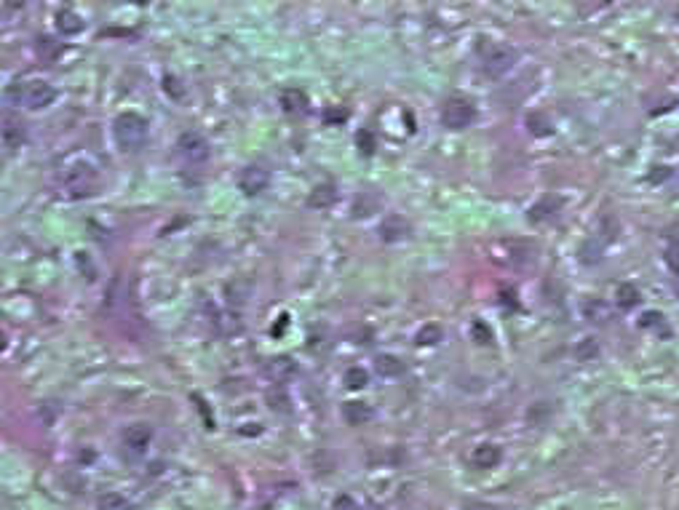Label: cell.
<instances>
[{
	"label": "cell",
	"mask_w": 679,
	"mask_h": 510,
	"mask_svg": "<svg viewBox=\"0 0 679 510\" xmlns=\"http://www.w3.org/2000/svg\"><path fill=\"white\" fill-rule=\"evenodd\" d=\"M113 136H115V145L123 152H134L145 145L148 139V120L136 112H123L113 123Z\"/></svg>",
	"instance_id": "1"
},
{
	"label": "cell",
	"mask_w": 679,
	"mask_h": 510,
	"mask_svg": "<svg viewBox=\"0 0 679 510\" xmlns=\"http://www.w3.org/2000/svg\"><path fill=\"white\" fill-rule=\"evenodd\" d=\"M8 96L16 99L19 105H24L27 110H43L57 99V91L51 89L45 80H24L8 91Z\"/></svg>",
	"instance_id": "2"
},
{
	"label": "cell",
	"mask_w": 679,
	"mask_h": 510,
	"mask_svg": "<svg viewBox=\"0 0 679 510\" xmlns=\"http://www.w3.org/2000/svg\"><path fill=\"white\" fill-rule=\"evenodd\" d=\"M476 120V105L466 96H450L441 107V123L452 131H463Z\"/></svg>",
	"instance_id": "3"
},
{
	"label": "cell",
	"mask_w": 679,
	"mask_h": 510,
	"mask_svg": "<svg viewBox=\"0 0 679 510\" xmlns=\"http://www.w3.org/2000/svg\"><path fill=\"white\" fill-rule=\"evenodd\" d=\"M177 155L182 158V163H203L209 158V142L201 134H196V131H187V134H182L177 139Z\"/></svg>",
	"instance_id": "4"
},
{
	"label": "cell",
	"mask_w": 679,
	"mask_h": 510,
	"mask_svg": "<svg viewBox=\"0 0 679 510\" xmlns=\"http://www.w3.org/2000/svg\"><path fill=\"white\" fill-rule=\"evenodd\" d=\"M516 61V51L506 48V45H492L482 59V73L487 78H503Z\"/></svg>",
	"instance_id": "5"
},
{
	"label": "cell",
	"mask_w": 679,
	"mask_h": 510,
	"mask_svg": "<svg viewBox=\"0 0 679 510\" xmlns=\"http://www.w3.org/2000/svg\"><path fill=\"white\" fill-rule=\"evenodd\" d=\"M94 171H91V166L80 163V166H73V168H67V174H64V180H62V184H64V190H67V196L70 198H80V196H89L91 187H94Z\"/></svg>",
	"instance_id": "6"
},
{
	"label": "cell",
	"mask_w": 679,
	"mask_h": 510,
	"mask_svg": "<svg viewBox=\"0 0 679 510\" xmlns=\"http://www.w3.org/2000/svg\"><path fill=\"white\" fill-rule=\"evenodd\" d=\"M150 438H152L150 425H145V422H134V425H129V428L123 430V435H121L123 451H126L129 457H139V454H145L148 444H150Z\"/></svg>",
	"instance_id": "7"
},
{
	"label": "cell",
	"mask_w": 679,
	"mask_h": 510,
	"mask_svg": "<svg viewBox=\"0 0 679 510\" xmlns=\"http://www.w3.org/2000/svg\"><path fill=\"white\" fill-rule=\"evenodd\" d=\"M271 174L262 168V166H246L241 174H238V187H241L246 196H257L268 187Z\"/></svg>",
	"instance_id": "8"
},
{
	"label": "cell",
	"mask_w": 679,
	"mask_h": 510,
	"mask_svg": "<svg viewBox=\"0 0 679 510\" xmlns=\"http://www.w3.org/2000/svg\"><path fill=\"white\" fill-rule=\"evenodd\" d=\"M278 102L284 107V112L297 115V118L308 115V110H310V99H308V94L302 89H284L281 96H278Z\"/></svg>",
	"instance_id": "9"
},
{
	"label": "cell",
	"mask_w": 679,
	"mask_h": 510,
	"mask_svg": "<svg viewBox=\"0 0 679 510\" xmlns=\"http://www.w3.org/2000/svg\"><path fill=\"white\" fill-rule=\"evenodd\" d=\"M297 374V363L289 358V356H276L265 363V377L273 379V382H287L292 377Z\"/></svg>",
	"instance_id": "10"
},
{
	"label": "cell",
	"mask_w": 679,
	"mask_h": 510,
	"mask_svg": "<svg viewBox=\"0 0 679 510\" xmlns=\"http://www.w3.org/2000/svg\"><path fill=\"white\" fill-rule=\"evenodd\" d=\"M498 462H500V446H495V444H482V446H476V449L471 451V465L473 467L487 470V467H495Z\"/></svg>",
	"instance_id": "11"
},
{
	"label": "cell",
	"mask_w": 679,
	"mask_h": 510,
	"mask_svg": "<svg viewBox=\"0 0 679 510\" xmlns=\"http://www.w3.org/2000/svg\"><path fill=\"white\" fill-rule=\"evenodd\" d=\"M343 417H345L348 425H366L375 417V411H372V406L364 404V401H348L343 406Z\"/></svg>",
	"instance_id": "12"
},
{
	"label": "cell",
	"mask_w": 679,
	"mask_h": 510,
	"mask_svg": "<svg viewBox=\"0 0 679 510\" xmlns=\"http://www.w3.org/2000/svg\"><path fill=\"white\" fill-rule=\"evenodd\" d=\"M334 201H337V187L332 182H324V184H316L313 193L308 196V206L310 209H327V206H332Z\"/></svg>",
	"instance_id": "13"
},
{
	"label": "cell",
	"mask_w": 679,
	"mask_h": 510,
	"mask_svg": "<svg viewBox=\"0 0 679 510\" xmlns=\"http://www.w3.org/2000/svg\"><path fill=\"white\" fill-rule=\"evenodd\" d=\"M380 235H383V240H388V243L407 238L409 222L407 219H401V217H388V219L383 222V227H380Z\"/></svg>",
	"instance_id": "14"
},
{
	"label": "cell",
	"mask_w": 679,
	"mask_h": 510,
	"mask_svg": "<svg viewBox=\"0 0 679 510\" xmlns=\"http://www.w3.org/2000/svg\"><path fill=\"white\" fill-rule=\"evenodd\" d=\"M22 142H24V126H22V120H14V118L3 120V145L8 150H16V147H22Z\"/></svg>",
	"instance_id": "15"
},
{
	"label": "cell",
	"mask_w": 679,
	"mask_h": 510,
	"mask_svg": "<svg viewBox=\"0 0 679 510\" xmlns=\"http://www.w3.org/2000/svg\"><path fill=\"white\" fill-rule=\"evenodd\" d=\"M380 206H383V198L375 190H364L362 196L356 198V203H353V214L356 217H372L375 211H380Z\"/></svg>",
	"instance_id": "16"
},
{
	"label": "cell",
	"mask_w": 679,
	"mask_h": 510,
	"mask_svg": "<svg viewBox=\"0 0 679 510\" xmlns=\"http://www.w3.org/2000/svg\"><path fill=\"white\" fill-rule=\"evenodd\" d=\"M375 369H378L380 377H401L404 372H407V366H404V360L396 358V356H378L375 358Z\"/></svg>",
	"instance_id": "17"
},
{
	"label": "cell",
	"mask_w": 679,
	"mask_h": 510,
	"mask_svg": "<svg viewBox=\"0 0 679 510\" xmlns=\"http://www.w3.org/2000/svg\"><path fill=\"white\" fill-rule=\"evenodd\" d=\"M57 27H59V32H64V35H76V32L83 30V19H80V14H76L73 8H62L59 14H57Z\"/></svg>",
	"instance_id": "18"
},
{
	"label": "cell",
	"mask_w": 679,
	"mask_h": 510,
	"mask_svg": "<svg viewBox=\"0 0 679 510\" xmlns=\"http://www.w3.org/2000/svg\"><path fill=\"white\" fill-rule=\"evenodd\" d=\"M557 206H559V198H543L541 203H535V206L529 209V219H532V222L548 219V217L557 214Z\"/></svg>",
	"instance_id": "19"
},
{
	"label": "cell",
	"mask_w": 679,
	"mask_h": 510,
	"mask_svg": "<svg viewBox=\"0 0 679 510\" xmlns=\"http://www.w3.org/2000/svg\"><path fill=\"white\" fill-rule=\"evenodd\" d=\"M527 129H529V134H535V136H548L551 131H554L551 120L545 118L543 112H529V115H527Z\"/></svg>",
	"instance_id": "20"
},
{
	"label": "cell",
	"mask_w": 679,
	"mask_h": 510,
	"mask_svg": "<svg viewBox=\"0 0 679 510\" xmlns=\"http://www.w3.org/2000/svg\"><path fill=\"white\" fill-rule=\"evenodd\" d=\"M615 302H618V307H623V310H631L636 302H639V291H636V286L620 284L618 291H615Z\"/></svg>",
	"instance_id": "21"
},
{
	"label": "cell",
	"mask_w": 679,
	"mask_h": 510,
	"mask_svg": "<svg viewBox=\"0 0 679 510\" xmlns=\"http://www.w3.org/2000/svg\"><path fill=\"white\" fill-rule=\"evenodd\" d=\"M343 382H345V388H350V391H362V388H366V382H369V374H366V369H362V366H350L345 372V377H343Z\"/></svg>",
	"instance_id": "22"
},
{
	"label": "cell",
	"mask_w": 679,
	"mask_h": 510,
	"mask_svg": "<svg viewBox=\"0 0 679 510\" xmlns=\"http://www.w3.org/2000/svg\"><path fill=\"white\" fill-rule=\"evenodd\" d=\"M438 340H444V331L436 323H425L423 329L415 334V342L417 345H436Z\"/></svg>",
	"instance_id": "23"
},
{
	"label": "cell",
	"mask_w": 679,
	"mask_h": 510,
	"mask_svg": "<svg viewBox=\"0 0 679 510\" xmlns=\"http://www.w3.org/2000/svg\"><path fill=\"white\" fill-rule=\"evenodd\" d=\"M99 510H131V502L123 495H102L99 497Z\"/></svg>",
	"instance_id": "24"
},
{
	"label": "cell",
	"mask_w": 679,
	"mask_h": 510,
	"mask_svg": "<svg viewBox=\"0 0 679 510\" xmlns=\"http://www.w3.org/2000/svg\"><path fill=\"white\" fill-rule=\"evenodd\" d=\"M583 315L589 318V321H607V315H610V310H607V305L599 300L594 302H583Z\"/></svg>",
	"instance_id": "25"
},
{
	"label": "cell",
	"mask_w": 679,
	"mask_h": 510,
	"mask_svg": "<svg viewBox=\"0 0 679 510\" xmlns=\"http://www.w3.org/2000/svg\"><path fill=\"white\" fill-rule=\"evenodd\" d=\"M356 145H359V150H362L364 155H372L375 147H378V139H375V134H372L369 129H362V131L356 134Z\"/></svg>",
	"instance_id": "26"
},
{
	"label": "cell",
	"mask_w": 679,
	"mask_h": 510,
	"mask_svg": "<svg viewBox=\"0 0 679 510\" xmlns=\"http://www.w3.org/2000/svg\"><path fill=\"white\" fill-rule=\"evenodd\" d=\"M596 350H599V347H596V342H594V340H583L580 345L575 347V356H578L580 360H589V358H594V356H596Z\"/></svg>",
	"instance_id": "27"
},
{
	"label": "cell",
	"mask_w": 679,
	"mask_h": 510,
	"mask_svg": "<svg viewBox=\"0 0 679 510\" xmlns=\"http://www.w3.org/2000/svg\"><path fill=\"white\" fill-rule=\"evenodd\" d=\"M38 48L43 51V59H45V61H51V59H54V57H57V54H62V45L51 43L48 38H41V41H38Z\"/></svg>",
	"instance_id": "28"
},
{
	"label": "cell",
	"mask_w": 679,
	"mask_h": 510,
	"mask_svg": "<svg viewBox=\"0 0 679 510\" xmlns=\"http://www.w3.org/2000/svg\"><path fill=\"white\" fill-rule=\"evenodd\" d=\"M664 262L669 265L671 272H679V246H669L664 254Z\"/></svg>",
	"instance_id": "29"
},
{
	"label": "cell",
	"mask_w": 679,
	"mask_h": 510,
	"mask_svg": "<svg viewBox=\"0 0 679 510\" xmlns=\"http://www.w3.org/2000/svg\"><path fill=\"white\" fill-rule=\"evenodd\" d=\"M332 510H359V505H356V500H353V497L340 495L332 502Z\"/></svg>",
	"instance_id": "30"
},
{
	"label": "cell",
	"mask_w": 679,
	"mask_h": 510,
	"mask_svg": "<svg viewBox=\"0 0 679 510\" xmlns=\"http://www.w3.org/2000/svg\"><path fill=\"white\" fill-rule=\"evenodd\" d=\"M661 323H664V315L661 313H652L650 310V313L642 315V326H661Z\"/></svg>",
	"instance_id": "31"
},
{
	"label": "cell",
	"mask_w": 679,
	"mask_h": 510,
	"mask_svg": "<svg viewBox=\"0 0 679 510\" xmlns=\"http://www.w3.org/2000/svg\"><path fill=\"white\" fill-rule=\"evenodd\" d=\"M345 118H348L345 110H334V107H329V110L324 112V120H327V123H334V120L340 123V120H345Z\"/></svg>",
	"instance_id": "32"
},
{
	"label": "cell",
	"mask_w": 679,
	"mask_h": 510,
	"mask_svg": "<svg viewBox=\"0 0 679 510\" xmlns=\"http://www.w3.org/2000/svg\"><path fill=\"white\" fill-rule=\"evenodd\" d=\"M473 337L479 345H484V342H489V329H484V323H473Z\"/></svg>",
	"instance_id": "33"
},
{
	"label": "cell",
	"mask_w": 679,
	"mask_h": 510,
	"mask_svg": "<svg viewBox=\"0 0 679 510\" xmlns=\"http://www.w3.org/2000/svg\"><path fill=\"white\" fill-rule=\"evenodd\" d=\"M174 83H177V80H174V78H171V75L164 78V89H169V91H171V94H174V96H182V89H177Z\"/></svg>",
	"instance_id": "34"
},
{
	"label": "cell",
	"mask_w": 679,
	"mask_h": 510,
	"mask_svg": "<svg viewBox=\"0 0 679 510\" xmlns=\"http://www.w3.org/2000/svg\"><path fill=\"white\" fill-rule=\"evenodd\" d=\"M666 235L674 240V246H679V225H671V227H669V233H666Z\"/></svg>",
	"instance_id": "35"
},
{
	"label": "cell",
	"mask_w": 679,
	"mask_h": 510,
	"mask_svg": "<svg viewBox=\"0 0 679 510\" xmlns=\"http://www.w3.org/2000/svg\"><path fill=\"white\" fill-rule=\"evenodd\" d=\"M466 510H495L492 505H484V502H473V505H468Z\"/></svg>",
	"instance_id": "36"
}]
</instances>
